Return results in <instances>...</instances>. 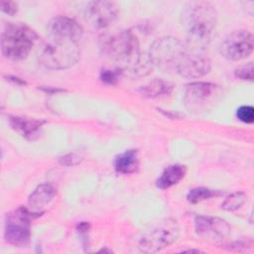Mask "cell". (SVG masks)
Listing matches in <instances>:
<instances>
[{
	"mask_svg": "<svg viewBox=\"0 0 254 254\" xmlns=\"http://www.w3.org/2000/svg\"><path fill=\"white\" fill-rule=\"evenodd\" d=\"M100 49L121 74L143 77L150 73L153 64L148 55L143 54L137 36L131 31H121L101 40Z\"/></svg>",
	"mask_w": 254,
	"mask_h": 254,
	"instance_id": "6da1fadb",
	"label": "cell"
},
{
	"mask_svg": "<svg viewBox=\"0 0 254 254\" xmlns=\"http://www.w3.org/2000/svg\"><path fill=\"white\" fill-rule=\"evenodd\" d=\"M181 19L187 31L186 46L191 50L206 52L217 22L214 7L206 1L189 2L183 9Z\"/></svg>",
	"mask_w": 254,
	"mask_h": 254,
	"instance_id": "7a4b0ae2",
	"label": "cell"
},
{
	"mask_svg": "<svg viewBox=\"0 0 254 254\" xmlns=\"http://www.w3.org/2000/svg\"><path fill=\"white\" fill-rule=\"evenodd\" d=\"M37 39V33L29 26L7 23L1 35L2 54L11 61H22L28 57Z\"/></svg>",
	"mask_w": 254,
	"mask_h": 254,
	"instance_id": "3957f363",
	"label": "cell"
},
{
	"mask_svg": "<svg viewBox=\"0 0 254 254\" xmlns=\"http://www.w3.org/2000/svg\"><path fill=\"white\" fill-rule=\"evenodd\" d=\"M78 42L48 38L41 48L38 59L49 69H65L72 66L79 59Z\"/></svg>",
	"mask_w": 254,
	"mask_h": 254,
	"instance_id": "277c9868",
	"label": "cell"
},
{
	"mask_svg": "<svg viewBox=\"0 0 254 254\" xmlns=\"http://www.w3.org/2000/svg\"><path fill=\"white\" fill-rule=\"evenodd\" d=\"M186 53V45L174 37L156 40L150 48L149 58L154 66L163 71L176 72Z\"/></svg>",
	"mask_w": 254,
	"mask_h": 254,
	"instance_id": "5b68a950",
	"label": "cell"
},
{
	"mask_svg": "<svg viewBox=\"0 0 254 254\" xmlns=\"http://www.w3.org/2000/svg\"><path fill=\"white\" fill-rule=\"evenodd\" d=\"M222 97V89L211 82H192L187 85L184 102L186 108L194 114L210 111Z\"/></svg>",
	"mask_w": 254,
	"mask_h": 254,
	"instance_id": "8992f818",
	"label": "cell"
},
{
	"mask_svg": "<svg viewBox=\"0 0 254 254\" xmlns=\"http://www.w3.org/2000/svg\"><path fill=\"white\" fill-rule=\"evenodd\" d=\"M36 213L27 208L19 207L6 216L4 238L15 247H25L31 237V219Z\"/></svg>",
	"mask_w": 254,
	"mask_h": 254,
	"instance_id": "52a82bcc",
	"label": "cell"
},
{
	"mask_svg": "<svg viewBox=\"0 0 254 254\" xmlns=\"http://www.w3.org/2000/svg\"><path fill=\"white\" fill-rule=\"evenodd\" d=\"M179 227L174 220H168L146 233L139 242V249L145 253H156L174 243L179 237Z\"/></svg>",
	"mask_w": 254,
	"mask_h": 254,
	"instance_id": "ba28073f",
	"label": "cell"
},
{
	"mask_svg": "<svg viewBox=\"0 0 254 254\" xmlns=\"http://www.w3.org/2000/svg\"><path fill=\"white\" fill-rule=\"evenodd\" d=\"M253 48V35L247 30H236L225 37L220 45V54L229 61H241L252 54Z\"/></svg>",
	"mask_w": 254,
	"mask_h": 254,
	"instance_id": "9c48e42d",
	"label": "cell"
},
{
	"mask_svg": "<svg viewBox=\"0 0 254 254\" xmlns=\"http://www.w3.org/2000/svg\"><path fill=\"white\" fill-rule=\"evenodd\" d=\"M118 16V6L112 1H92L84 9V20L93 29L101 30L110 26Z\"/></svg>",
	"mask_w": 254,
	"mask_h": 254,
	"instance_id": "30bf717a",
	"label": "cell"
},
{
	"mask_svg": "<svg viewBox=\"0 0 254 254\" xmlns=\"http://www.w3.org/2000/svg\"><path fill=\"white\" fill-rule=\"evenodd\" d=\"M210 66L206 52L191 50L186 46V53L176 73L186 78H199L209 72Z\"/></svg>",
	"mask_w": 254,
	"mask_h": 254,
	"instance_id": "8fae6325",
	"label": "cell"
},
{
	"mask_svg": "<svg viewBox=\"0 0 254 254\" xmlns=\"http://www.w3.org/2000/svg\"><path fill=\"white\" fill-rule=\"evenodd\" d=\"M194 227L198 236L211 242L223 241L231 232V228L225 220L211 216H197Z\"/></svg>",
	"mask_w": 254,
	"mask_h": 254,
	"instance_id": "7c38bea8",
	"label": "cell"
},
{
	"mask_svg": "<svg viewBox=\"0 0 254 254\" xmlns=\"http://www.w3.org/2000/svg\"><path fill=\"white\" fill-rule=\"evenodd\" d=\"M47 35L48 38L79 42L83 35V29L75 20L65 16H58L49 22Z\"/></svg>",
	"mask_w": 254,
	"mask_h": 254,
	"instance_id": "4fadbf2b",
	"label": "cell"
},
{
	"mask_svg": "<svg viewBox=\"0 0 254 254\" xmlns=\"http://www.w3.org/2000/svg\"><path fill=\"white\" fill-rule=\"evenodd\" d=\"M56 195L55 188L50 184H42L38 186L28 198V204L32 211L40 213L48 206Z\"/></svg>",
	"mask_w": 254,
	"mask_h": 254,
	"instance_id": "5bb4252c",
	"label": "cell"
},
{
	"mask_svg": "<svg viewBox=\"0 0 254 254\" xmlns=\"http://www.w3.org/2000/svg\"><path fill=\"white\" fill-rule=\"evenodd\" d=\"M45 122L46 121L44 120L20 116H12L9 118L11 127L28 139H34V137L39 134V131Z\"/></svg>",
	"mask_w": 254,
	"mask_h": 254,
	"instance_id": "9a60e30c",
	"label": "cell"
},
{
	"mask_svg": "<svg viewBox=\"0 0 254 254\" xmlns=\"http://www.w3.org/2000/svg\"><path fill=\"white\" fill-rule=\"evenodd\" d=\"M139 167V158L137 150H127L118 155L114 161L116 172L124 175L135 173Z\"/></svg>",
	"mask_w": 254,
	"mask_h": 254,
	"instance_id": "2e32d148",
	"label": "cell"
},
{
	"mask_svg": "<svg viewBox=\"0 0 254 254\" xmlns=\"http://www.w3.org/2000/svg\"><path fill=\"white\" fill-rule=\"evenodd\" d=\"M186 167L183 165H171L165 169L161 177L157 181V187L160 189H168L177 185L186 175Z\"/></svg>",
	"mask_w": 254,
	"mask_h": 254,
	"instance_id": "e0dca14e",
	"label": "cell"
},
{
	"mask_svg": "<svg viewBox=\"0 0 254 254\" xmlns=\"http://www.w3.org/2000/svg\"><path fill=\"white\" fill-rule=\"evenodd\" d=\"M174 88L173 83L164 80L162 78H155L145 85L140 87V92L142 95L150 98H156L163 95H168L172 92Z\"/></svg>",
	"mask_w": 254,
	"mask_h": 254,
	"instance_id": "ac0fdd59",
	"label": "cell"
},
{
	"mask_svg": "<svg viewBox=\"0 0 254 254\" xmlns=\"http://www.w3.org/2000/svg\"><path fill=\"white\" fill-rule=\"evenodd\" d=\"M246 201V194L241 191H236L227 196L221 203V207L226 211H234L240 208Z\"/></svg>",
	"mask_w": 254,
	"mask_h": 254,
	"instance_id": "d6986e66",
	"label": "cell"
},
{
	"mask_svg": "<svg viewBox=\"0 0 254 254\" xmlns=\"http://www.w3.org/2000/svg\"><path fill=\"white\" fill-rule=\"evenodd\" d=\"M213 195H215L214 190L200 187V188L191 189L189 191V193L187 195V198L190 203H197L199 201L208 199V198L212 197Z\"/></svg>",
	"mask_w": 254,
	"mask_h": 254,
	"instance_id": "ffe728a7",
	"label": "cell"
},
{
	"mask_svg": "<svg viewBox=\"0 0 254 254\" xmlns=\"http://www.w3.org/2000/svg\"><path fill=\"white\" fill-rule=\"evenodd\" d=\"M236 116L244 123H252L254 120V108L250 105L240 106L236 111Z\"/></svg>",
	"mask_w": 254,
	"mask_h": 254,
	"instance_id": "44dd1931",
	"label": "cell"
},
{
	"mask_svg": "<svg viewBox=\"0 0 254 254\" xmlns=\"http://www.w3.org/2000/svg\"><path fill=\"white\" fill-rule=\"evenodd\" d=\"M235 76L243 80H252L253 79V64L250 62L246 64L240 65L234 71Z\"/></svg>",
	"mask_w": 254,
	"mask_h": 254,
	"instance_id": "7402d4cb",
	"label": "cell"
},
{
	"mask_svg": "<svg viewBox=\"0 0 254 254\" xmlns=\"http://www.w3.org/2000/svg\"><path fill=\"white\" fill-rule=\"evenodd\" d=\"M120 74H121L120 71L116 68H114V69L106 68V69H103L100 72V79L105 83L114 84V83L117 82L118 77H119Z\"/></svg>",
	"mask_w": 254,
	"mask_h": 254,
	"instance_id": "603a6c76",
	"label": "cell"
},
{
	"mask_svg": "<svg viewBox=\"0 0 254 254\" xmlns=\"http://www.w3.org/2000/svg\"><path fill=\"white\" fill-rule=\"evenodd\" d=\"M82 160V156L78 153H69L60 159V163L65 166H73Z\"/></svg>",
	"mask_w": 254,
	"mask_h": 254,
	"instance_id": "cb8c5ba5",
	"label": "cell"
},
{
	"mask_svg": "<svg viewBox=\"0 0 254 254\" xmlns=\"http://www.w3.org/2000/svg\"><path fill=\"white\" fill-rule=\"evenodd\" d=\"M1 10L7 15H15L18 11V4L13 1H1Z\"/></svg>",
	"mask_w": 254,
	"mask_h": 254,
	"instance_id": "d4e9b609",
	"label": "cell"
},
{
	"mask_svg": "<svg viewBox=\"0 0 254 254\" xmlns=\"http://www.w3.org/2000/svg\"><path fill=\"white\" fill-rule=\"evenodd\" d=\"M184 252H200V251L195 250V249H190V250H184Z\"/></svg>",
	"mask_w": 254,
	"mask_h": 254,
	"instance_id": "484cf974",
	"label": "cell"
}]
</instances>
